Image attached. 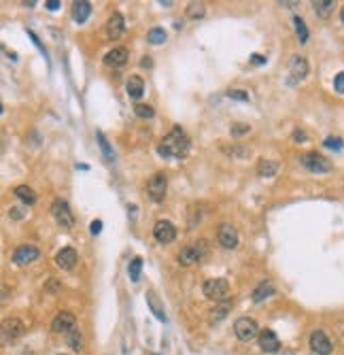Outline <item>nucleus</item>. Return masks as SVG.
<instances>
[{
  "label": "nucleus",
  "instance_id": "nucleus-34",
  "mask_svg": "<svg viewBox=\"0 0 344 355\" xmlns=\"http://www.w3.org/2000/svg\"><path fill=\"white\" fill-rule=\"evenodd\" d=\"M229 132H231V136H244V134L251 132V125L249 123H234L229 128Z\"/></svg>",
  "mask_w": 344,
  "mask_h": 355
},
{
  "label": "nucleus",
  "instance_id": "nucleus-21",
  "mask_svg": "<svg viewBox=\"0 0 344 355\" xmlns=\"http://www.w3.org/2000/svg\"><path fill=\"white\" fill-rule=\"evenodd\" d=\"M278 168H281V164H278L276 160H259L257 164V175L263 177V179H270V177H274Z\"/></svg>",
  "mask_w": 344,
  "mask_h": 355
},
{
  "label": "nucleus",
  "instance_id": "nucleus-33",
  "mask_svg": "<svg viewBox=\"0 0 344 355\" xmlns=\"http://www.w3.org/2000/svg\"><path fill=\"white\" fill-rule=\"evenodd\" d=\"M229 155H234L236 160H246V157L251 155V147H240V145H234L231 149H228Z\"/></svg>",
  "mask_w": 344,
  "mask_h": 355
},
{
  "label": "nucleus",
  "instance_id": "nucleus-4",
  "mask_svg": "<svg viewBox=\"0 0 344 355\" xmlns=\"http://www.w3.org/2000/svg\"><path fill=\"white\" fill-rule=\"evenodd\" d=\"M234 334L238 336V341L251 343L253 338L259 336V326H257V321L251 319V317H240L234 323Z\"/></svg>",
  "mask_w": 344,
  "mask_h": 355
},
{
  "label": "nucleus",
  "instance_id": "nucleus-25",
  "mask_svg": "<svg viewBox=\"0 0 344 355\" xmlns=\"http://www.w3.org/2000/svg\"><path fill=\"white\" fill-rule=\"evenodd\" d=\"M334 6H336V2L334 0H315L313 2V9H315V13L319 15V17H330V15L334 13Z\"/></svg>",
  "mask_w": 344,
  "mask_h": 355
},
{
  "label": "nucleus",
  "instance_id": "nucleus-6",
  "mask_svg": "<svg viewBox=\"0 0 344 355\" xmlns=\"http://www.w3.org/2000/svg\"><path fill=\"white\" fill-rule=\"evenodd\" d=\"M51 213H53L55 222H58L62 228H66V230H73V228H75V217H73V211H70L68 202L55 200L51 204Z\"/></svg>",
  "mask_w": 344,
  "mask_h": 355
},
{
  "label": "nucleus",
  "instance_id": "nucleus-15",
  "mask_svg": "<svg viewBox=\"0 0 344 355\" xmlns=\"http://www.w3.org/2000/svg\"><path fill=\"white\" fill-rule=\"evenodd\" d=\"M257 338H259L261 351H266V353H276L278 347H281V341H278V336L272 332V330H261Z\"/></svg>",
  "mask_w": 344,
  "mask_h": 355
},
{
  "label": "nucleus",
  "instance_id": "nucleus-46",
  "mask_svg": "<svg viewBox=\"0 0 344 355\" xmlns=\"http://www.w3.org/2000/svg\"><path fill=\"white\" fill-rule=\"evenodd\" d=\"M340 19H342V23H344V6H342V11H340Z\"/></svg>",
  "mask_w": 344,
  "mask_h": 355
},
{
  "label": "nucleus",
  "instance_id": "nucleus-5",
  "mask_svg": "<svg viewBox=\"0 0 344 355\" xmlns=\"http://www.w3.org/2000/svg\"><path fill=\"white\" fill-rule=\"evenodd\" d=\"M166 189H168V177L164 175V172H155L147 183L149 198L153 202H162L166 198Z\"/></svg>",
  "mask_w": 344,
  "mask_h": 355
},
{
  "label": "nucleus",
  "instance_id": "nucleus-17",
  "mask_svg": "<svg viewBox=\"0 0 344 355\" xmlns=\"http://www.w3.org/2000/svg\"><path fill=\"white\" fill-rule=\"evenodd\" d=\"M55 264H58L62 270H73L75 268V264H77V251L75 249H70V247H66V249H62L58 255H55Z\"/></svg>",
  "mask_w": 344,
  "mask_h": 355
},
{
  "label": "nucleus",
  "instance_id": "nucleus-9",
  "mask_svg": "<svg viewBox=\"0 0 344 355\" xmlns=\"http://www.w3.org/2000/svg\"><path fill=\"white\" fill-rule=\"evenodd\" d=\"M153 236H155L157 242L168 244V242H172L174 238H177V228H174V224L166 222V219H159V222L153 226Z\"/></svg>",
  "mask_w": 344,
  "mask_h": 355
},
{
  "label": "nucleus",
  "instance_id": "nucleus-40",
  "mask_svg": "<svg viewBox=\"0 0 344 355\" xmlns=\"http://www.w3.org/2000/svg\"><path fill=\"white\" fill-rule=\"evenodd\" d=\"M9 215H11V219H23V209H19V207H11Z\"/></svg>",
  "mask_w": 344,
  "mask_h": 355
},
{
  "label": "nucleus",
  "instance_id": "nucleus-14",
  "mask_svg": "<svg viewBox=\"0 0 344 355\" xmlns=\"http://www.w3.org/2000/svg\"><path fill=\"white\" fill-rule=\"evenodd\" d=\"M127 58H130V53H127L125 47H113L105 56V64L113 66V68H121V66H125Z\"/></svg>",
  "mask_w": 344,
  "mask_h": 355
},
{
  "label": "nucleus",
  "instance_id": "nucleus-7",
  "mask_svg": "<svg viewBox=\"0 0 344 355\" xmlns=\"http://www.w3.org/2000/svg\"><path fill=\"white\" fill-rule=\"evenodd\" d=\"M38 255H41V251H38V247H34V244H19V247L13 251V262L17 266H26V264L36 262Z\"/></svg>",
  "mask_w": 344,
  "mask_h": 355
},
{
  "label": "nucleus",
  "instance_id": "nucleus-35",
  "mask_svg": "<svg viewBox=\"0 0 344 355\" xmlns=\"http://www.w3.org/2000/svg\"><path fill=\"white\" fill-rule=\"evenodd\" d=\"M96 138H98V143H100V147H102V151H105L107 160L111 162V160H113V151H111V147H109V140L105 138V134H102V132H98V134H96Z\"/></svg>",
  "mask_w": 344,
  "mask_h": 355
},
{
  "label": "nucleus",
  "instance_id": "nucleus-16",
  "mask_svg": "<svg viewBox=\"0 0 344 355\" xmlns=\"http://www.w3.org/2000/svg\"><path fill=\"white\" fill-rule=\"evenodd\" d=\"M23 330H26V326L19 321V319H15V317H11V319H6L4 323H2V336H4V341H15V338H19V336H23Z\"/></svg>",
  "mask_w": 344,
  "mask_h": 355
},
{
  "label": "nucleus",
  "instance_id": "nucleus-48",
  "mask_svg": "<svg viewBox=\"0 0 344 355\" xmlns=\"http://www.w3.org/2000/svg\"><path fill=\"white\" fill-rule=\"evenodd\" d=\"M60 355H64V353H60Z\"/></svg>",
  "mask_w": 344,
  "mask_h": 355
},
{
  "label": "nucleus",
  "instance_id": "nucleus-22",
  "mask_svg": "<svg viewBox=\"0 0 344 355\" xmlns=\"http://www.w3.org/2000/svg\"><path fill=\"white\" fill-rule=\"evenodd\" d=\"M231 311V302L229 300H223V302H219L215 309H211V315H209V321L211 323H219L221 319L228 317V313Z\"/></svg>",
  "mask_w": 344,
  "mask_h": 355
},
{
  "label": "nucleus",
  "instance_id": "nucleus-24",
  "mask_svg": "<svg viewBox=\"0 0 344 355\" xmlns=\"http://www.w3.org/2000/svg\"><path fill=\"white\" fill-rule=\"evenodd\" d=\"M196 262H200V255H198V251H196L194 244H187V247H183L181 253H179V264L191 266V264H196Z\"/></svg>",
  "mask_w": 344,
  "mask_h": 355
},
{
  "label": "nucleus",
  "instance_id": "nucleus-36",
  "mask_svg": "<svg viewBox=\"0 0 344 355\" xmlns=\"http://www.w3.org/2000/svg\"><path fill=\"white\" fill-rule=\"evenodd\" d=\"M58 291H62V283L58 279H49L45 283V294H58Z\"/></svg>",
  "mask_w": 344,
  "mask_h": 355
},
{
  "label": "nucleus",
  "instance_id": "nucleus-45",
  "mask_svg": "<svg viewBox=\"0 0 344 355\" xmlns=\"http://www.w3.org/2000/svg\"><path fill=\"white\" fill-rule=\"evenodd\" d=\"M140 66H145V68H151V60H149V58H145V60L140 62Z\"/></svg>",
  "mask_w": 344,
  "mask_h": 355
},
{
  "label": "nucleus",
  "instance_id": "nucleus-13",
  "mask_svg": "<svg viewBox=\"0 0 344 355\" xmlns=\"http://www.w3.org/2000/svg\"><path fill=\"white\" fill-rule=\"evenodd\" d=\"M107 36L111 38V41H115V38H119L123 34V30H125V21H123V15L121 13H113L109 17V21H107Z\"/></svg>",
  "mask_w": 344,
  "mask_h": 355
},
{
  "label": "nucleus",
  "instance_id": "nucleus-31",
  "mask_svg": "<svg viewBox=\"0 0 344 355\" xmlns=\"http://www.w3.org/2000/svg\"><path fill=\"white\" fill-rule=\"evenodd\" d=\"M140 270H142V257H134L130 262V268H127V272H130V279L134 283L140 281Z\"/></svg>",
  "mask_w": 344,
  "mask_h": 355
},
{
  "label": "nucleus",
  "instance_id": "nucleus-18",
  "mask_svg": "<svg viewBox=\"0 0 344 355\" xmlns=\"http://www.w3.org/2000/svg\"><path fill=\"white\" fill-rule=\"evenodd\" d=\"M125 90H127V96H130L132 100H138L142 94H145V81H142L138 75H132L125 83Z\"/></svg>",
  "mask_w": 344,
  "mask_h": 355
},
{
  "label": "nucleus",
  "instance_id": "nucleus-47",
  "mask_svg": "<svg viewBox=\"0 0 344 355\" xmlns=\"http://www.w3.org/2000/svg\"><path fill=\"white\" fill-rule=\"evenodd\" d=\"M23 355H34V353H30V351H28V353H23Z\"/></svg>",
  "mask_w": 344,
  "mask_h": 355
},
{
  "label": "nucleus",
  "instance_id": "nucleus-37",
  "mask_svg": "<svg viewBox=\"0 0 344 355\" xmlns=\"http://www.w3.org/2000/svg\"><path fill=\"white\" fill-rule=\"evenodd\" d=\"M228 96H229V98H234V100H242V102H246V100H249V92H244V90H229V92H228Z\"/></svg>",
  "mask_w": 344,
  "mask_h": 355
},
{
  "label": "nucleus",
  "instance_id": "nucleus-29",
  "mask_svg": "<svg viewBox=\"0 0 344 355\" xmlns=\"http://www.w3.org/2000/svg\"><path fill=\"white\" fill-rule=\"evenodd\" d=\"M166 38H168V34H166L164 28H151L147 41H149L151 45H162V43H166Z\"/></svg>",
  "mask_w": 344,
  "mask_h": 355
},
{
  "label": "nucleus",
  "instance_id": "nucleus-3",
  "mask_svg": "<svg viewBox=\"0 0 344 355\" xmlns=\"http://www.w3.org/2000/svg\"><path fill=\"white\" fill-rule=\"evenodd\" d=\"M300 162H302L304 168H308L310 172H317V175H321V172H332V168H334V164L327 160L325 155L317 153V151L304 153V155L300 157Z\"/></svg>",
  "mask_w": 344,
  "mask_h": 355
},
{
  "label": "nucleus",
  "instance_id": "nucleus-2",
  "mask_svg": "<svg viewBox=\"0 0 344 355\" xmlns=\"http://www.w3.org/2000/svg\"><path fill=\"white\" fill-rule=\"evenodd\" d=\"M202 294L209 300H215V302H223V300H228L229 283H228V279H223V277L206 279L204 285H202Z\"/></svg>",
  "mask_w": 344,
  "mask_h": 355
},
{
  "label": "nucleus",
  "instance_id": "nucleus-44",
  "mask_svg": "<svg viewBox=\"0 0 344 355\" xmlns=\"http://www.w3.org/2000/svg\"><path fill=\"white\" fill-rule=\"evenodd\" d=\"M293 138H295V140H306V134H304L302 130H295V132H293Z\"/></svg>",
  "mask_w": 344,
  "mask_h": 355
},
{
  "label": "nucleus",
  "instance_id": "nucleus-27",
  "mask_svg": "<svg viewBox=\"0 0 344 355\" xmlns=\"http://www.w3.org/2000/svg\"><path fill=\"white\" fill-rule=\"evenodd\" d=\"M15 192V196L23 202V204H34L36 202V194H34V189L32 187H28V185H17L13 189Z\"/></svg>",
  "mask_w": 344,
  "mask_h": 355
},
{
  "label": "nucleus",
  "instance_id": "nucleus-8",
  "mask_svg": "<svg viewBox=\"0 0 344 355\" xmlns=\"http://www.w3.org/2000/svg\"><path fill=\"white\" fill-rule=\"evenodd\" d=\"M73 328H77V319H75V315L68 313V311L58 313L51 321V330L55 334H68Z\"/></svg>",
  "mask_w": 344,
  "mask_h": 355
},
{
  "label": "nucleus",
  "instance_id": "nucleus-43",
  "mask_svg": "<svg viewBox=\"0 0 344 355\" xmlns=\"http://www.w3.org/2000/svg\"><path fill=\"white\" fill-rule=\"evenodd\" d=\"M45 6H47L49 11H55V9L60 6V2H58V0H49V2H45Z\"/></svg>",
  "mask_w": 344,
  "mask_h": 355
},
{
  "label": "nucleus",
  "instance_id": "nucleus-11",
  "mask_svg": "<svg viewBox=\"0 0 344 355\" xmlns=\"http://www.w3.org/2000/svg\"><path fill=\"white\" fill-rule=\"evenodd\" d=\"M219 244L226 249H236L238 247V230L231 224H221L219 232H217Z\"/></svg>",
  "mask_w": 344,
  "mask_h": 355
},
{
  "label": "nucleus",
  "instance_id": "nucleus-41",
  "mask_svg": "<svg viewBox=\"0 0 344 355\" xmlns=\"http://www.w3.org/2000/svg\"><path fill=\"white\" fill-rule=\"evenodd\" d=\"M100 230H102V222H100V219L92 222V234H100Z\"/></svg>",
  "mask_w": 344,
  "mask_h": 355
},
{
  "label": "nucleus",
  "instance_id": "nucleus-38",
  "mask_svg": "<svg viewBox=\"0 0 344 355\" xmlns=\"http://www.w3.org/2000/svg\"><path fill=\"white\" fill-rule=\"evenodd\" d=\"M334 88H336V92H338V94H344V73H338V75H336V79H334Z\"/></svg>",
  "mask_w": 344,
  "mask_h": 355
},
{
  "label": "nucleus",
  "instance_id": "nucleus-30",
  "mask_svg": "<svg viewBox=\"0 0 344 355\" xmlns=\"http://www.w3.org/2000/svg\"><path fill=\"white\" fill-rule=\"evenodd\" d=\"M293 26H295V34H298L300 43L304 45V43L308 41V28H306V23H304L302 17H293Z\"/></svg>",
  "mask_w": 344,
  "mask_h": 355
},
{
  "label": "nucleus",
  "instance_id": "nucleus-32",
  "mask_svg": "<svg viewBox=\"0 0 344 355\" xmlns=\"http://www.w3.org/2000/svg\"><path fill=\"white\" fill-rule=\"evenodd\" d=\"M134 113L140 117V119H151V117L155 115V111H153V107L151 105H136L134 107Z\"/></svg>",
  "mask_w": 344,
  "mask_h": 355
},
{
  "label": "nucleus",
  "instance_id": "nucleus-10",
  "mask_svg": "<svg viewBox=\"0 0 344 355\" xmlns=\"http://www.w3.org/2000/svg\"><path fill=\"white\" fill-rule=\"evenodd\" d=\"M310 349H313L317 355H332L334 345H332L330 338H327L325 332L317 330V332L310 334Z\"/></svg>",
  "mask_w": 344,
  "mask_h": 355
},
{
  "label": "nucleus",
  "instance_id": "nucleus-23",
  "mask_svg": "<svg viewBox=\"0 0 344 355\" xmlns=\"http://www.w3.org/2000/svg\"><path fill=\"white\" fill-rule=\"evenodd\" d=\"M66 345L73 349L75 353H81L83 351V334L79 328H73L70 332L66 334Z\"/></svg>",
  "mask_w": 344,
  "mask_h": 355
},
{
  "label": "nucleus",
  "instance_id": "nucleus-39",
  "mask_svg": "<svg viewBox=\"0 0 344 355\" xmlns=\"http://www.w3.org/2000/svg\"><path fill=\"white\" fill-rule=\"evenodd\" d=\"M323 145H325V147H330V149H342V140L330 136V138H325V143H323Z\"/></svg>",
  "mask_w": 344,
  "mask_h": 355
},
{
  "label": "nucleus",
  "instance_id": "nucleus-12",
  "mask_svg": "<svg viewBox=\"0 0 344 355\" xmlns=\"http://www.w3.org/2000/svg\"><path fill=\"white\" fill-rule=\"evenodd\" d=\"M289 83L293 85V83H300L302 79H306V75H308V62H306V58H302V56H293V60H291V66H289Z\"/></svg>",
  "mask_w": 344,
  "mask_h": 355
},
{
  "label": "nucleus",
  "instance_id": "nucleus-20",
  "mask_svg": "<svg viewBox=\"0 0 344 355\" xmlns=\"http://www.w3.org/2000/svg\"><path fill=\"white\" fill-rule=\"evenodd\" d=\"M90 13H92V2H87V0H81V2L73 4V17L77 23H85L87 17H90Z\"/></svg>",
  "mask_w": 344,
  "mask_h": 355
},
{
  "label": "nucleus",
  "instance_id": "nucleus-28",
  "mask_svg": "<svg viewBox=\"0 0 344 355\" xmlns=\"http://www.w3.org/2000/svg\"><path fill=\"white\" fill-rule=\"evenodd\" d=\"M206 15V4L204 2H189L187 4V17L189 19H202Z\"/></svg>",
  "mask_w": 344,
  "mask_h": 355
},
{
  "label": "nucleus",
  "instance_id": "nucleus-19",
  "mask_svg": "<svg viewBox=\"0 0 344 355\" xmlns=\"http://www.w3.org/2000/svg\"><path fill=\"white\" fill-rule=\"evenodd\" d=\"M270 296H274V285H272L270 281H261L259 285L253 289L251 300H253V302H263V300L270 298Z\"/></svg>",
  "mask_w": 344,
  "mask_h": 355
},
{
  "label": "nucleus",
  "instance_id": "nucleus-42",
  "mask_svg": "<svg viewBox=\"0 0 344 355\" xmlns=\"http://www.w3.org/2000/svg\"><path fill=\"white\" fill-rule=\"evenodd\" d=\"M251 62H253V64H266V58L259 56V53H253V56H251Z\"/></svg>",
  "mask_w": 344,
  "mask_h": 355
},
{
  "label": "nucleus",
  "instance_id": "nucleus-1",
  "mask_svg": "<svg viewBox=\"0 0 344 355\" xmlns=\"http://www.w3.org/2000/svg\"><path fill=\"white\" fill-rule=\"evenodd\" d=\"M189 151V138L179 125H174L170 134H166L162 143L157 145V153L162 157H183Z\"/></svg>",
  "mask_w": 344,
  "mask_h": 355
},
{
  "label": "nucleus",
  "instance_id": "nucleus-26",
  "mask_svg": "<svg viewBox=\"0 0 344 355\" xmlns=\"http://www.w3.org/2000/svg\"><path fill=\"white\" fill-rule=\"evenodd\" d=\"M147 304H149L151 313H153V315H155V317H157L159 321H166L164 306H162V302H159V300H157V296L153 294V291H149V294H147Z\"/></svg>",
  "mask_w": 344,
  "mask_h": 355
}]
</instances>
